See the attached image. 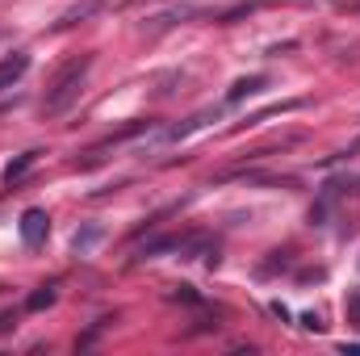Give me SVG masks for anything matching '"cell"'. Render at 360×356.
<instances>
[{
	"instance_id": "9",
	"label": "cell",
	"mask_w": 360,
	"mask_h": 356,
	"mask_svg": "<svg viewBox=\"0 0 360 356\" xmlns=\"http://www.w3.org/2000/svg\"><path fill=\"white\" fill-rule=\"evenodd\" d=\"M96 239H101V231H96V227H89L84 235L76 231V239H72V248H76V252H89V248H92V243H96Z\"/></svg>"
},
{
	"instance_id": "4",
	"label": "cell",
	"mask_w": 360,
	"mask_h": 356,
	"mask_svg": "<svg viewBox=\"0 0 360 356\" xmlns=\"http://www.w3.org/2000/svg\"><path fill=\"white\" fill-rule=\"evenodd\" d=\"M38 155H42V151H25V155H17V160H13V164L4 168V184H13V180L25 177V172L34 168V160H38Z\"/></svg>"
},
{
	"instance_id": "5",
	"label": "cell",
	"mask_w": 360,
	"mask_h": 356,
	"mask_svg": "<svg viewBox=\"0 0 360 356\" xmlns=\"http://www.w3.org/2000/svg\"><path fill=\"white\" fill-rule=\"evenodd\" d=\"M264 89V76H243V80H235L231 84V101H243V96H252V92Z\"/></svg>"
},
{
	"instance_id": "7",
	"label": "cell",
	"mask_w": 360,
	"mask_h": 356,
	"mask_svg": "<svg viewBox=\"0 0 360 356\" xmlns=\"http://www.w3.org/2000/svg\"><path fill=\"white\" fill-rule=\"evenodd\" d=\"M51 302H55V285H42L38 293H30V302H25V306H30V310H46Z\"/></svg>"
},
{
	"instance_id": "8",
	"label": "cell",
	"mask_w": 360,
	"mask_h": 356,
	"mask_svg": "<svg viewBox=\"0 0 360 356\" xmlns=\"http://www.w3.org/2000/svg\"><path fill=\"white\" fill-rule=\"evenodd\" d=\"M96 4H101V0H84V4H80V8H72V13H68L59 25H76V21H84L89 13H96Z\"/></svg>"
},
{
	"instance_id": "10",
	"label": "cell",
	"mask_w": 360,
	"mask_h": 356,
	"mask_svg": "<svg viewBox=\"0 0 360 356\" xmlns=\"http://www.w3.org/2000/svg\"><path fill=\"white\" fill-rule=\"evenodd\" d=\"M302 323H306V331H323V319L319 314H302Z\"/></svg>"
},
{
	"instance_id": "6",
	"label": "cell",
	"mask_w": 360,
	"mask_h": 356,
	"mask_svg": "<svg viewBox=\"0 0 360 356\" xmlns=\"http://www.w3.org/2000/svg\"><path fill=\"white\" fill-rule=\"evenodd\" d=\"M344 314H348V327L360 331V289H352V293L344 298Z\"/></svg>"
},
{
	"instance_id": "1",
	"label": "cell",
	"mask_w": 360,
	"mask_h": 356,
	"mask_svg": "<svg viewBox=\"0 0 360 356\" xmlns=\"http://www.w3.org/2000/svg\"><path fill=\"white\" fill-rule=\"evenodd\" d=\"M92 68V55H80V59H72L55 80H51V89H46V101H42V113L46 117H55V113H63L76 96H80V84H84V76H89Z\"/></svg>"
},
{
	"instance_id": "3",
	"label": "cell",
	"mask_w": 360,
	"mask_h": 356,
	"mask_svg": "<svg viewBox=\"0 0 360 356\" xmlns=\"http://www.w3.org/2000/svg\"><path fill=\"white\" fill-rule=\"evenodd\" d=\"M30 72V55L25 51H17V55H8V59H0V92L4 89H13L21 76Z\"/></svg>"
},
{
	"instance_id": "2",
	"label": "cell",
	"mask_w": 360,
	"mask_h": 356,
	"mask_svg": "<svg viewBox=\"0 0 360 356\" xmlns=\"http://www.w3.org/2000/svg\"><path fill=\"white\" fill-rule=\"evenodd\" d=\"M46 235H51L46 210H25V214H21V243H25L30 252H38V248L46 243Z\"/></svg>"
}]
</instances>
